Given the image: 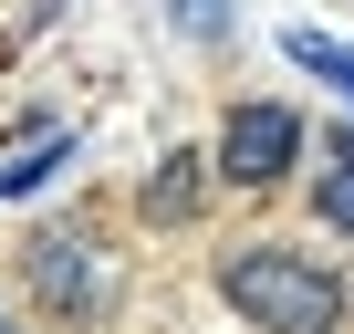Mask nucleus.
Returning <instances> with one entry per match:
<instances>
[{"label": "nucleus", "mask_w": 354, "mask_h": 334, "mask_svg": "<svg viewBox=\"0 0 354 334\" xmlns=\"http://www.w3.org/2000/svg\"><path fill=\"white\" fill-rule=\"evenodd\" d=\"M333 157H344V167H333V178L313 188V209H323L333 230H354V136H333Z\"/></svg>", "instance_id": "0eeeda50"}, {"label": "nucleus", "mask_w": 354, "mask_h": 334, "mask_svg": "<svg viewBox=\"0 0 354 334\" xmlns=\"http://www.w3.org/2000/svg\"><path fill=\"white\" fill-rule=\"evenodd\" d=\"M53 167H63V125H32V136L11 146V157H0V199H21V188H42Z\"/></svg>", "instance_id": "423d86ee"}, {"label": "nucleus", "mask_w": 354, "mask_h": 334, "mask_svg": "<svg viewBox=\"0 0 354 334\" xmlns=\"http://www.w3.org/2000/svg\"><path fill=\"white\" fill-rule=\"evenodd\" d=\"M281 53H292V63H302L313 84H333V94L354 105V42H333V32H313V21H292V32H281Z\"/></svg>", "instance_id": "20e7f679"}, {"label": "nucleus", "mask_w": 354, "mask_h": 334, "mask_svg": "<svg viewBox=\"0 0 354 334\" xmlns=\"http://www.w3.org/2000/svg\"><path fill=\"white\" fill-rule=\"evenodd\" d=\"M32 282H42L63 313H94V303H104V282H94V240H84V230H42V240H32Z\"/></svg>", "instance_id": "7ed1b4c3"}, {"label": "nucleus", "mask_w": 354, "mask_h": 334, "mask_svg": "<svg viewBox=\"0 0 354 334\" xmlns=\"http://www.w3.org/2000/svg\"><path fill=\"white\" fill-rule=\"evenodd\" d=\"M219 292H230L261 334H333V313H344L333 272H313V261H302V251H281V240L230 251V261H219Z\"/></svg>", "instance_id": "f257e3e1"}, {"label": "nucleus", "mask_w": 354, "mask_h": 334, "mask_svg": "<svg viewBox=\"0 0 354 334\" xmlns=\"http://www.w3.org/2000/svg\"><path fill=\"white\" fill-rule=\"evenodd\" d=\"M209 157H219L230 188H271L281 167L302 157V115H292V105H230V125H219Z\"/></svg>", "instance_id": "f03ea898"}, {"label": "nucleus", "mask_w": 354, "mask_h": 334, "mask_svg": "<svg viewBox=\"0 0 354 334\" xmlns=\"http://www.w3.org/2000/svg\"><path fill=\"white\" fill-rule=\"evenodd\" d=\"M209 178H219V157H167V178L146 188V220H188Z\"/></svg>", "instance_id": "39448f33"}, {"label": "nucleus", "mask_w": 354, "mask_h": 334, "mask_svg": "<svg viewBox=\"0 0 354 334\" xmlns=\"http://www.w3.org/2000/svg\"><path fill=\"white\" fill-rule=\"evenodd\" d=\"M0 334H11V324H0Z\"/></svg>", "instance_id": "6e6552de"}]
</instances>
